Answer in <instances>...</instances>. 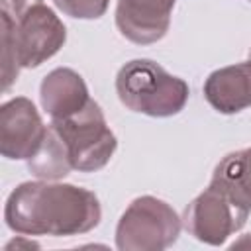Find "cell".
I'll return each mask as SVG.
<instances>
[{
    "mask_svg": "<svg viewBox=\"0 0 251 251\" xmlns=\"http://www.w3.org/2000/svg\"><path fill=\"white\" fill-rule=\"evenodd\" d=\"M212 182L251 208V147L227 153L214 169Z\"/></svg>",
    "mask_w": 251,
    "mask_h": 251,
    "instance_id": "cell-11",
    "label": "cell"
},
{
    "mask_svg": "<svg viewBox=\"0 0 251 251\" xmlns=\"http://www.w3.org/2000/svg\"><path fill=\"white\" fill-rule=\"evenodd\" d=\"M39 100L51 120H63L80 112L90 102V96L84 78L76 71L57 67L43 76L39 84Z\"/></svg>",
    "mask_w": 251,
    "mask_h": 251,
    "instance_id": "cell-10",
    "label": "cell"
},
{
    "mask_svg": "<svg viewBox=\"0 0 251 251\" xmlns=\"http://www.w3.org/2000/svg\"><path fill=\"white\" fill-rule=\"evenodd\" d=\"M47 133L35 104L25 96L10 98L0 106V153L6 159H29Z\"/></svg>",
    "mask_w": 251,
    "mask_h": 251,
    "instance_id": "cell-7",
    "label": "cell"
},
{
    "mask_svg": "<svg viewBox=\"0 0 251 251\" xmlns=\"http://www.w3.org/2000/svg\"><path fill=\"white\" fill-rule=\"evenodd\" d=\"M2 24V78L4 90L18 78L20 69H35L51 59L67 41L61 18L43 2L12 20L0 12Z\"/></svg>",
    "mask_w": 251,
    "mask_h": 251,
    "instance_id": "cell-2",
    "label": "cell"
},
{
    "mask_svg": "<svg viewBox=\"0 0 251 251\" xmlns=\"http://www.w3.org/2000/svg\"><path fill=\"white\" fill-rule=\"evenodd\" d=\"M116 92L127 110L151 118L178 114L190 94L182 78L167 73L151 59L127 61L116 75Z\"/></svg>",
    "mask_w": 251,
    "mask_h": 251,
    "instance_id": "cell-3",
    "label": "cell"
},
{
    "mask_svg": "<svg viewBox=\"0 0 251 251\" xmlns=\"http://www.w3.org/2000/svg\"><path fill=\"white\" fill-rule=\"evenodd\" d=\"M6 226L20 235H80L102 220L98 196L82 186L49 180L18 184L4 206Z\"/></svg>",
    "mask_w": 251,
    "mask_h": 251,
    "instance_id": "cell-1",
    "label": "cell"
},
{
    "mask_svg": "<svg viewBox=\"0 0 251 251\" xmlns=\"http://www.w3.org/2000/svg\"><path fill=\"white\" fill-rule=\"evenodd\" d=\"M249 2H251V0H249Z\"/></svg>",
    "mask_w": 251,
    "mask_h": 251,
    "instance_id": "cell-15",
    "label": "cell"
},
{
    "mask_svg": "<svg viewBox=\"0 0 251 251\" xmlns=\"http://www.w3.org/2000/svg\"><path fill=\"white\" fill-rule=\"evenodd\" d=\"M249 214V206L237 202L229 192L210 180L208 188L184 208L182 226L198 241L222 245L245 226Z\"/></svg>",
    "mask_w": 251,
    "mask_h": 251,
    "instance_id": "cell-6",
    "label": "cell"
},
{
    "mask_svg": "<svg viewBox=\"0 0 251 251\" xmlns=\"http://www.w3.org/2000/svg\"><path fill=\"white\" fill-rule=\"evenodd\" d=\"M37 2H43V0H0V12L6 14V16H10L12 20H16L27 8H31Z\"/></svg>",
    "mask_w": 251,
    "mask_h": 251,
    "instance_id": "cell-13",
    "label": "cell"
},
{
    "mask_svg": "<svg viewBox=\"0 0 251 251\" xmlns=\"http://www.w3.org/2000/svg\"><path fill=\"white\" fill-rule=\"evenodd\" d=\"M249 57H251V49H249Z\"/></svg>",
    "mask_w": 251,
    "mask_h": 251,
    "instance_id": "cell-14",
    "label": "cell"
},
{
    "mask_svg": "<svg viewBox=\"0 0 251 251\" xmlns=\"http://www.w3.org/2000/svg\"><path fill=\"white\" fill-rule=\"evenodd\" d=\"M175 4L176 0H118L116 27L131 43H155L167 35Z\"/></svg>",
    "mask_w": 251,
    "mask_h": 251,
    "instance_id": "cell-8",
    "label": "cell"
},
{
    "mask_svg": "<svg viewBox=\"0 0 251 251\" xmlns=\"http://www.w3.org/2000/svg\"><path fill=\"white\" fill-rule=\"evenodd\" d=\"M53 2L63 14L78 20H98L100 16L106 14L110 6V0H53Z\"/></svg>",
    "mask_w": 251,
    "mask_h": 251,
    "instance_id": "cell-12",
    "label": "cell"
},
{
    "mask_svg": "<svg viewBox=\"0 0 251 251\" xmlns=\"http://www.w3.org/2000/svg\"><path fill=\"white\" fill-rule=\"evenodd\" d=\"M206 102L220 114H237L251 106V57L216 69L204 82Z\"/></svg>",
    "mask_w": 251,
    "mask_h": 251,
    "instance_id": "cell-9",
    "label": "cell"
},
{
    "mask_svg": "<svg viewBox=\"0 0 251 251\" xmlns=\"http://www.w3.org/2000/svg\"><path fill=\"white\" fill-rule=\"evenodd\" d=\"M180 227L182 218L171 204L155 196H139L116 226V247L120 251H161L178 239Z\"/></svg>",
    "mask_w": 251,
    "mask_h": 251,
    "instance_id": "cell-5",
    "label": "cell"
},
{
    "mask_svg": "<svg viewBox=\"0 0 251 251\" xmlns=\"http://www.w3.org/2000/svg\"><path fill=\"white\" fill-rule=\"evenodd\" d=\"M49 127L61 139L73 171L94 173L106 167L118 147V139L110 129L98 102H90L76 114L51 120Z\"/></svg>",
    "mask_w": 251,
    "mask_h": 251,
    "instance_id": "cell-4",
    "label": "cell"
}]
</instances>
